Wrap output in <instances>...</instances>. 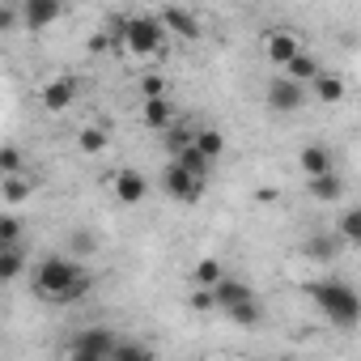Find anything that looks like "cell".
I'll list each match as a JSON object with an SVG mask.
<instances>
[{
    "instance_id": "3957f363",
    "label": "cell",
    "mask_w": 361,
    "mask_h": 361,
    "mask_svg": "<svg viewBox=\"0 0 361 361\" xmlns=\"http://www.w3.org/2000/svg\"><path fill=\"white\" fill-rule=\"evenodd\" d=\"M115 35H119L123 56H132V60H153L161 51V43H166V26L157 22V13H132V18H123Z\"/></svg>"
},
{
    "instance_id": "7402d4cb",
    "label": "cell",
    "mask_w": 361,
    "mask_h": 361,
    "mask_svg": "<svg viewBox=\"0 0 361 361\" xmlns=\"http://www.w3.org/2000/svg\"><path fill=\"white\" fill-rule=\"evenodd\" d=\"M26 268V251L22 247H0V281H18Z\"/></svg>"
},
{
    "instance_id": "30bf717a",
    "label": "cell",
    "mask_w": 361,
    "mask_h": 361,
    "mask_svg": "<svg viewBox=\"0 0 361 361\" xmlns=\"http://www.w3.org/2000/svg\"><path fill=\"white\" fill-rule=\"evenodd\" d=\"M157 22L166 26V35H178V39H200L204 35V26H200V18L192 13V9H178V5H170V9H161L157 13Z\"/></svg>"
},
{
    "instance_id": "4fadbf2b",
    "label": "cell",
    "mask_w": 361,
    "mask_h": 361,
    "mask_svg": "<svg viewBox=\"0 0 361 361\" xmlns=\"http://www.w3.org/2000/svg\"><path fill=\"white\" fill-rule=\"evenodd\" d=\"M306 196L319 200V204L344 200V178H340V170H336V174H323V178H306Z\"/></svg>"
},
{
    "instance_id": "8992f818",
    "label": "cell",
    "mask_w": 361,
    "mask_h": 361,
    "mask_svg": "<svg viewBox=\"0 0 361 361\" xmlns=\"http://www.w3.org/2000/svg\"><path fill=\"white\" fill-rule=\"evenodd\" d=\"M119 344V331L111 327H81L68 336V353H94V357H111Z\"/></svg>"
},
{
    "instance_id": "ba28073f",
    "label": "cell",
    "mask_w": 361,
    "mask_h": 361,
    "mask_svg": "<svg viewBox=\"0 0 361 361\" xmlns=\"http://www.w3.org/2000/svg\"><path fill=\"white\" fill-rule=\"evenodd\" d=\"M264 56H268V64L272 68H289L298 56H302V43H298V35L293 30H268L264 35Z\"/></svg>"
},
{
    "instance_id": "d6a6232c",
    "label": "cell",
    "mask_w": 361,
    "mask_h": 361,
    "mask_svg": "<svg viewBox=\"0 0 361 361\" xmlns=\"http://www.w3.org/2000/svg\"><path fill=\"white\" fill-rule=\"evenodd\" d=\"M68 361H111V357H94V353H68Z\"/></svg>"
},
{
    "instance_id": "e0dca14e",
    "label": "cell",
    "mask_w": 361,
    "mask_h": 361,
    "mask_svg": "<svg viewBox=\"0 0 361 361\" xmlns=\"http://www.w3.org/2000/svg\"><path fill=\"white\" fill-rule=\"evenodd\" d=\"M64 18V9L60 5H22V22H26V30H47L51 22H60Z\"/></svg>"
},
{
    "instance_id": "9c48e42d",
    "label": "cell",
    "mask_w": 361,
    "mask_h": 361,
    "mask_svg": "<svg viewBox=\"0 0 361 361\" xmlns=\"http://www.w3.org/2000/svg\"><path fill=\"white\" fill-rule=\"evenodd\" d=\"M77 94H81L77 77H56V81H47V85L39 90V102H43V111L60 115V111H68V106L77 102Z\"/></svg>"
},
{
    "instance_id": "277c9868",
    "label": "cell",
    "mask_w": 361,
    "mask_h": 361,
    "mask_svg": "<svg viewBox=\"0 0 361 361\" xmlns=\"http://www.w3.org/2000/svg\"><path fill=\"white\" fill-rule=\"evenodd\" d=\"M204 188H209V178L188 174V170L178 166L174 157L166 161V170H161V192H166L170 200H178V204H196V200L204 196Z\"/></svg>"
},
{
    "instance_id": "d4e9b609",
    "label": "cell",
    "mask_w": 361,
    "mask_h": 361,
    "mask_svg": "<svg viewBox=\"0 0 361 361\" xmlns=\"http://www.w3.org/2000/svg\"><path fill=\"white\" fill-rule=\"evenodd\" d=\"M336 247H340V238H323V234H314V238H306V247H302V255L306 259H331L336 255Z\"/></svg>"
},
{
    "instance_id": "2e32d148",
    "label": "cell",
    "mask_w": 361,
    "mask_h": 361,
    "mask_svg": "<svg viewBox=\"0 0 361 361\" xmlns=\"http://www.w3.org/2000/svg\"><path fill=\"white\" fill-rule=\"evenodd\" d=\"M323 73H327V68H323V64H319L310 51H302V56H298V60H293V64H289L281 77H289V81H298V85H314Z\"/></svg>"
},
{
    "instance_id": "8fae6325",
    "label": "cell",
    "mask_w": 361,
    "mask_h": 361,
    "mask_svg": "<svg viewBox=\"0 0 361 361\" xmlns=\"http://www.w3.org/2000/svg\"><path fill=\"white\" fill-rule=\"evenodd\" d=\"M136 119H140V128H149V132H170V128H174V102H170V98H145V102L136 106Z\"/></svg>"
},
{
    "instance_id": "6da1fadb",
    "label": "cell",
    "mask_w": 361,
    "mask_h": 361,
    "mask_svg": "<svg viewBox=\"0 0 361 361\" xmlns=\"http://www.w3.org/2000/svg\"><path fill=\"white\" fill-rule=\"evenodd\" d=\"M35 293L56 306H73L94 293V276L68 255H43L35 264Z\"/></svg>"
},
{
    "instance_id": "1f68e13d",
    "label": "cell",
    "mask_w": 361,
    "mask_h": 361,
    "mask_svg": "<svg viewBox=\"0 0 361 361\" xmlns=\"http://www.w3.org/2000/svg\"><path fill=\"white\" fill-rule=\"evenodd\" d=\"M18 22V9H0V30H9Z\"/></svg>"
},
{
    "instance_id": "7c38bea8",
    "label": "cell",
    "mask_w": 361,
    "mask_h": 361,
    "mask_svg": "<svg viewBox=\"0 0 361 361\" xmlns=\"http://www.w3.org/2000/svg\"><path fill=\"white\" fill-rule=\"evenodd\" d=\"M298 166H302V174H306V178L336 174V166H331V153H327L323 145H302V153H298Z\"/></svg>"
},
{
    "instance_id": "f1b7e54d",
    "label": "cell",
    "mask_w": 361,
    "mask_h": 361,
    "mask_svg": "<svg viewBox=\"0 0 361 361\" xmlns=\"http://www.w3.org/2000/svg\"><path fill=\"white\" fill-rule=\"evenodd\" d=\"M18 238H22V217L5 213L0 217V247H18Z\"/></svg>"
},
{
    "instance_id": "ac0fdd59",
    "label": "cell",
    "mask_w": 361,
    "mask_h": 361,
    "mask_svg": "<svg viewBox=\"0 0 361 361\" xmlns=\"http://www.w3.org/2000/svg\"><path fill=\"white\" fill-rule=\"evenodd\" d=\"M251 298H255V289H251L247 281L226 276V281L217 285V302H221V310H234V306H243V302H251Z\"/></svg>"
},
{
    "instance_id": "f546056e",
    "label": "cell",
    "mask_w": 361,
    "mask_h": 361,
    "mask_svg": "<svg viewBox=\"0 0 361 361\" xmlns=\"http://www.w3.org/2000/svg\"><path fill=\"white\" fill-rule=\"evenodd\" d=\"M188 306H192L196 314H209V310H221V302H217V289H192V298H188Z\"/></svg>"
},
{
    "instance_id": "5b68a950",
    "label": "cell",
    "mask_w": 361,
    "mask_h": 361,
    "mask_svg": "<svg viewBox=\"0 0 361 361\" xmlns=\"http://www.w3.org/2000/svg\"><path fill=\"white\" fill-rule=\"evenodd\" d=\"M264 98H268V111L293 115V111L306 106V85H298V81H289V77H272L268 90H264Z\"/></svg>"
},
{
    "instance_id": "d6986e66",
    "label": "cell",
    "mask_w": 361,
    "mask_h": 361,
    "mask_svg": "<svg viewBox=\"0 0 361 361\" xmlns=\"http://www.w3.org/2000/svg\"><path fill=\"white\" fill-rule=\"evenodd\" d=\"M106 145H111V132H106L102 123H85V128L77 132V149H81V153H90V157L106 153Z\"/></svg>"
},
{
    "instance_id": "cb8c5ba5",
    "label": "cell",
    "mask_w": 361,
    "mask_h": 361,
    "mask_svg": "<svg viewBox=\"0 0 361 361\" xmlns=\"http://www.w3.org/2000/svg\"><path fill=\"white\" fill-rule=\"evenodd\" d=\"M174 161L183 166L188 174H196V178H209V170H213V161H209V157H204V153H200L196 145H192V149H183V153L174 157Z\"/></svg>"
},
{
    "instance_id": "5bb4252c",
    "label": "cell",
    "mask_w": 361,
    "mask_h": 361,
    "mask_svg": "<svg viewBox=\"0 0 361 361\" xmlns=\"http://www.w3.org/2000/svg\"><path fill=\"white\" fill-rule=\"evenodd\" d=\"M310 94H314V102H323V106H340V102H344V94H348V85H344V77L323 73V77L310 85Z\"/></svg>"
},
{
    "instance_id": "603a6c76",
    "label": "cell",
    "mask_w": 361,
    "mask_h": 361,
    "mask_svg": "<svg viewBox=\"0 0 361 361\" xmlns=\"http://www.w3.org/2000/svg\"><path fill=\"white\" fill-rule=\"evenodd\" d=\"M196 149H200L209 161H217V157L226 153V136H221L217 128H196Z\"/></svg>"
},
{
    "instance_id": "9a60e30c",
    "label": "cell",
    "mask_w": 361,
    "mask_h": 361,
    "mask_svg": "<svg viewBox=\"0 0 361 361\" xmlns=\"http://www.w3.org/2000/svg\"><path fill=\"white\" fill-rule=\"evenodd\" d=\"M221 281H226V264H221V259L204 255V259L192 264V285H196V289H217Z\"/></svg>"
},
{
    "instance_id": "83f0119b",
    "label": "cell",
    "mask_w": 361,
    "mask_h": 361,
    "mask_svg": "<svg viewBox=\"0 0 361 361\" xmlns=\"http://www.w3.org/2000/svg\"><path fill=\"white\" fill-rule=\"evenodd\" d=\"M13 174H22V149L5 145L0 149V178H13Z\"/></svg>"
},
{
    "instance_id": "4dcf8cb0",
    "label": "cell",
    "mask_w": 361,
    "mask_h": 361,
    "mask_svg": "<svg viewBox=\"0 0 361 361\" xmlns=\"http://www.w3.org/2000/svg\"><path fill=\"white\" fill-rule=\"evenodd\" d=\"M136 90H140V102H145V98H170V81H166V77H140Z\"/></svg>"
},
{
    "instance_id": "52a82bcc",
    "label": "cell",
    "mask_w": 361,
    "mask_h": 361,
    "mask_svg": "<svg viewBox=\"0 0 361 361\" xmlns=\"http://www.w3.org/2000/svg\"><path fill=\"white\" fill-rule=\"evenodd\" d=\"M111 196H115L119 204H145L149 178H145L140 170H132V166H119V170L111 174Z\"/></svg>"
},
{
    "instance_id": "ffe728a7",
    "label": "cell",
    "mask_w": 361,
    "mask_h": 361,
    "mask_svg": "<svg viewBox=\"0 0 361 361\" xmlns=\"http://www.w3.org/2000/svg\"><path fill=\"white\" fill-rule=\"evenodd\" d=\"M336 238L344 247H361V209H344L336 221Z\"/></svg>"
},
{
    "instance_id": "4316f807",
    "label": "cell",
    "mask_w": 361,
    "mask_h": 361,
    "mask_svg": "<svg viewBox=\"0 0 361 361\" xmlns=\"http://www.w3.org/2000/svg\"><path fill=\"white\" fill-rule=\"evenodd\" d=\"M0 192H5V204H22L35 192V183H30V178H22V174H13V178H5V188H0Z\"/></svg>"
},
{
    "instance_id": "7a4b0ae2",
    "label": "cell",
    "mask_w": 361,
    "mask_h": 361,
    "mask_svg": "<svg viewBox=\"0 0 361 361\" xmlns=\"http://www.w3.org/2000/svg\"><path fill=\"white\" fill-rule=\"evenodd\" d=\"M306 298L314 302V310L336 327V331H353L361 327V293L340 281V276H327V281H310L306 285Z\"/></svg>"
},
{
    "instance_id": "484cf974",
    "label": "cell",
    "mask_w": 361,
    "mask_h": 361,
    "mask_svg": "<svg viewBox=\"0 0 361 361\" xmlns=\"http://www.w3.org/2000/svg\"><path fill=\"white\" fill-rule=\"evenodd\" d=\"M230 314V323H238V327H255L259 319H264V306H259V298H251V302H243V306H234V310H226Z\"/></svg>"
},
{
    "instance_id": "44dd1931",
    "label": "cell",
    "mask_w": 361,
    "mask_h": 361,
    "mask_svg": "<svg viewBox=\"0 0 361 361\" xmlns=\"http://www.w3.org/2000/svg\"><path fill=\"white\" fill-rule=\"evenodd\" d=\"M111 361H157V353H153L145 340H123V336H119V344H115Z\"/></svg>"
}]
</instances>
